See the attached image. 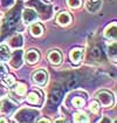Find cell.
Masks as SVG:
<instances>
[{"instance_id": "1", "label": "cell", "mask_w": 117, "mask_h": 123, "mask_svg": "<svg viewBox=\"0 0 117 123\" xmlns=\"http://www.w3.org/2000/svg\"><path fill=\"white\" fill-rule=\"evenodd\" d=\"M95 100L97 101L101 107L103 108H109V107H112L115 103V97L114 94L110 93L109 90H99L95 94Z\"/></svg>"}, {"instance_id": "2", "label": "cell", "mask_w": 117, "mask_h": 123, "mask_svg": "<svg viewBox=\"0 0 117 123\" xmlns=\"http://www.w3.org/2000/svg\"><path fill=\"white\" fill-rule=\"evenodd\" d=\"M18 103L11 97H4L0 100V111L4 115H13L17 111Z\"/></svg>"}, {"instance_id": "3", "label": "cell", "mask_w": 117, "mask_h": 123, "mask_svg": "<svg viewBox=\"0 0 117 123\" xmlns=\"http://www.w3.org/2000/svg\"><path fill=\"white\" fill-rule=\"evenodd\" d=\"M13 86H14V88L11 90V98H14V101H15V98L18 96V101H22L26 95V92H27V85H25L22 82H18V83L15 82Z\"/></svg>"}, {"instance_id": "4", "label": "cell", "mask_w": 117, "mask_h": 123, "mask_svg": "<svg viewBox=\"0 0 117 123\" xmlns=\"http://www.w3.org/2000/svg\"><path fill=\"white\" fill-rule=\"evenodd\" d=\"M32 81L36 86H40V87L46 86L47 82H48V74H47V72L45 69H38V70L33 72Z\"/></svg>"}, {"instance_id": "5", "label": "cell", "mask_w": 117, "mask_h": 123, "mask_svg": "<svg viewBox=\"0 0 117 123\" xmlns=\"http://www.w3.org/2000/svg\"><path fill=\"white\" fill-rule=\"evenodd\" d=\"M8 61H10L11 67H13L15 69H18V68L21 67V65L23 63V52L21 50V48L14 50L13 54H11Z\"/></svg>"}, {"instance_id": "6", "label": "cell", "mask_w": 117, "mask_h": 123, "mask_svg": "<svg viewBox=\"0 0 117 123\" xmlns=\"http://www.w3.org/2000/svg\"><path fill=\"white\" fill-rule=\"evenodd\" d=\"M39 18L38 12L33 8H25L22 11V20L26 25H30L33 22H35Z\"/></svg>"}, {"instance_id": "7", "label": "cell", "mask_w": 117, "mask_h": 123, "mask_svg": "<svg viewBox=\"0 0 117 123\" xmlns=\"http://www.w3.org/2000/svg\"><path fill=\"white\" fill-rule=\"evenodd\" d=\"M23 60L28 65H35L40 60V53L38 49H29L23 54Z\"/></svg>"}, {"instance_id": "8", "label": "cell", "mask_w": 117, "mask_h": 123, "mask_svg": "<svg viewBox=\"0 0 117 123\" xmlns=\"http://www.w3.org/2000/svg\"><path fill=\"white\" fill-rule=\"evenodd\" d=\"M47 59H48L50 65L58 66V65H60V63L62 62L63 55H62V53H61L60 50H58V49H52V50H49V53L47 54Z\"/></svg>"}, {"instance_id": "9", "label": "cell", "mask_w": 117, "mask_h": 123, "mask_svg": "<svg viewBox=\"0 0 117 123\" xmlns=\"http://www.w3.org/2000/svg\"><path fill=\"white\" fill-rule=\"evenodd\" d=\"M83 55H84V50L82 48H74L69 53V57H70V61L73 65H78L82 61Z\"/></svg>"}, {"instance_id": "10", "label": "cell", "mask_w": 117, "mask_h": 123, "mask_svg": "<svg viewBox=\"0 0 117 123\" xmlns=\"http://www.w3.org/2000/svg\"><path fill=\"white\" fill-rule=\"evenodd\" d=\"M104 37L110 40V41H116L117 38V25L116 22L110 24L109 26H107V28L104 29Z\"/></svg>"}, {"instance_id": "11", "label": "cell", "mask_w": 117, "mask_h": 123, "mask_svg": "<svg viewBox=\"0 0 117 123\" xmlns=\"http://www.w3.org/2000/svg\"><path fill=\"white\" fill-rule=\"evenodd\" d=\"M22 46H23V38H22V35L19 34V33L14 34V35L10 39V41H8V47L13 48V49H19V48H21Z\"/></svg>"}, {"instance_id": "12", "label": "cell", "mask_w": 117, "mask_h": 123, "mask_svg": "<svg viewBox=\"0 0 117 123\" xmlns=\"http://www.w3.org/2000/svg\"><path fill=\"white\" fill-rule=\"evenodd\" d=\"M86 8L89 13H97L102 8V0H88L86 2Z\"/></svg>"}, {"instance_id": "13", "label": "cell", "mask_w": 117, "mask_h": 123, "mask_svg": "<svg viewBox=\"0 0 117 123\" xmlns=\"http://www.w3.org/2000/svg\"><path fill=\"white\" fill-rule=\"evenodd\" d=\"M42 95L40 92L38 90H34V92H30L28 95H27V97H26V100H27V102L29 104H33V105H40L41 104V97Z\"/></svg>"}, {"instance_id": "14", "label": "cell", "mask_w": 117, "mask_h": 123, "mask_svg": "<svg viewBox=\"0 0 117 123\" xmlns=\"http://www.w3.org/2000/svg\"><path fill=\"white\" fill-rule=\"evenodd\" d=\"M71 21V15L68 12H60L56 17V22L60 26H67Z\"/></svg>"}, {"instance_id": "15", "label": "cell", "mask_w": 117, "mask_h": 123, "mask_svg": "<svg viewBox=\"0 0 117 123\" xmlns=\"http://www.w3.org/2000/svg\"><path fill=\"white\" fill-rule=\"evenodd\" d=\"M29 32H30V34H32L34 38H39V37H41V35L43 34V26H42L41 24L35 21V22L30 24Z\"/></svg>"}, {"instance_id": "16", "label": "cell", "mask_w": 117, "mask_h": 123, "mask_svg": "<svg viewBox=\"0 0 117 123\" xmlns=\"http://www.w3.org/2000/svg\"><path fill=\"white\" fill-rule=\"evenodd\" d=\"M11 56V50L10 47L7 45H0V61L1 62H5V61H8V59Z\"/></svg>"}, {"instance_id": "17", "label": "cell", "mask_w": 117, "mask_h": 123, "mask_svg": "<svg viewBox=\"0 0 117 123\" xmlns=\"http://www.w3.org/2000/svg\"><path fill=\"white\" fill-rule=\"evenodd\" d=\"M74 122H77V123L89 122V117H88V115L84 111H76L74 114Z\"/></svg>"}, {"instance_id": "18", "label": "cell", "mask_w": 117, "mask_h": 123, "mask_svg": "<svg viewBox=\"0 0 117 123\" xmlns=\"http://www.w3.org/2000/svg\"><path fill=\"white\" fill-rule=\"evenodd\" d=\"M108 53L112 61H116V41H111V43L108 46Z\"/></svg>"}, {"instance_id": "19", "label": "cell", "mask_w": 117, "mask_h": 123, "mask_svg": "<svg viewBox=\"0 0 117 123\" xmlns=\"http://www.w3.org/2000/svg\"><path fill=\"white\" fill-rule=\"evenodd\" d=\"M2 79H4V82H5V85L7 86V87H12V86L17 82L15 77H14L13 75H8V74H6Z\"/></svg>"}, {"instance_id": "20", "label": "cell", "mask_w": 117, "mask_h": 123, "mask_svg": "<svg viewBox=\"0 0 117 123\" xmlns=\"http://www.w3.org/2000/svg\"><path fill=\"white\" fill-rule=\"evenodd\" d=\"M67 5L70 8L76 10V8H78L82 5V0H67Z\"/></svg>"}, {"instance_id": "21", "label": "cell", "mask_w": 117, "mask_h": 123, "mask_svg": "<svg viewBox=\"0 0 117 123\" xmlns=\"http://www.w3.org/2000/svg\"><path fill=\"white\" fill-rule=\"evenodd\" d=\"M89 109H90V111H91L93 114H98L99 109H101V105H99V103H98L97 101L95 100V101H93V102L90 103V105H89Z\"/></svg>"}, {"instance_id": "22", "label": "cell", "mask_w": 117, "mask_h": 123, "mask_svg": "<svg viewBox=\"0 0 117 123\" xmlns=\"http://www.w3.org/2000/svg\"><path fill=\"white\" fill-rule=\"evenodd\" d=\"M73 105L75 107V108H82L83 105H84V100L82 98V97H74L73 98Z\"/></svg>"}, {"instance_id": "23", "label": "cell", "mask_w": 117, "mask_h": 123, "mask_svg": "<svg viewBox=\"0 0 117 123\" xmlns=\"http://www.w3.org/2000/svg\"><path fill=\"white\" fill-rule=\"evenodd\" d=\"M6 74H8V69H7V67L0 61V79H2Z\"/></svg>"}, {"instance_id": "24", "label": "cell", "mask_w": 117, "mask_h": 123, "mask_svg": "<svg viewBox=\"0 0 117 123\" xmlns=\"http://www.w3.org/2000/svg\"><path fill=\"white\" fill-rule=\"evenodd\" d=\"M7 92H8V90H7V86L4 85V83L0 81V97H1V96H5V95L7 94Z\"/></svg>"}, {"instance_id": "25", "label": "cell", "mask_w": 117, "mask_h": 123, "mask_svg": "<svg viewBox=\"0 0 117 123\" xmlns=\"http://www.w3.org/2000/svg\"><path fill=\"white\" fill-rule=\"evenodd\" d=\"M39 122H50V120L49 118H46V117H42V118H40Z\"/></svg>"}, {"instance_id": "26", "label": "cell", "mask_w": 117, "mask_h": 123, "mask_svg": "<svg viewBox=\"0 0 117 123\" xmlns=\"http://www.w3.org/2000/svg\"><path fill=\"white\" fill-rule=\"evenodd\" d=\"M98 122H111V120H107L105 117H103V118H101Z\"/></svg>"}, {"instance_id": "27", "label": "cell", "mask_w": 117, "mask_h": 123, "mask_svg": "<svg viewBox=\"0 0 117 123\" xmlns=\"http://www.w3.org/2000/svg\"><path fill=\"white\" fill-rule=\"evenodd\" d=\"M0 122L7 123V122H8V120H7V118H6V117H0Z\"/></svg>"}, {"instance_id": "28", "label": "cell", "mask_w": 117, "mask_h": 123, "mask_svg": "<svg viewBox=\"0 0 117 123\" xmlns=\"http://www.w3.org/2000/svg\"><path fill=\"white\" fill-rule=\"evenodd\" d=\"M60 121H64V118H58L56 120V122H60Z\"/></svg>"}, {"instance_id": "29", "label": "cell", "mask_w": 117, "mask_h": 123, "mask_svg": "<svg viewBox=\"0 0 117 123\" xmlns=\"http://www.w3.org/2000/svg\"><path fill=\"white\" fill-rule=\"evenodd\" d=\"M47 1H50V0H47Z\"/></svg>"}]
</instances>
